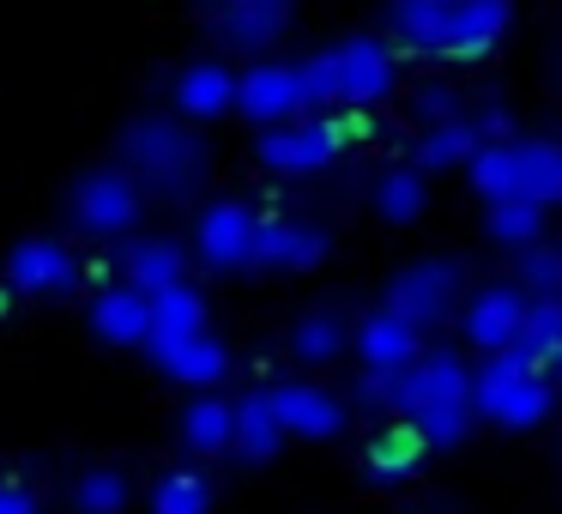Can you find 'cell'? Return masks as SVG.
<instances>
[{
  "mask_svg": "<svg viewBox=\"0 0 562 514\" xmlns=\"http://www.w3.org/2000/svg\"><path fill=\"white\" fill-rule=\"evenodd\" d=\"M369 200H375V212L387 224H417V219H424V206H429V182L417 170H387Z\"/></svg>",
  "mask_w": 562,
  "mask_h": 514,
  "instance_id": "obj_30",
  "label": "cell"
},
{
  "mask_svg": "<svg viewBox=\"0 0 562 514\" xmlns=\"http://www.w3.org/2000/svg\"><path fill=\"white\" fill-rule=\"evenodd\" d=\"M484 231L496 248H532L538 236H544V206H532V200H502V206H484Z\"/></svg>",
  "mask_w": 562,
  "mask_h": 514,
  "instance_id": "obj_29",
  "label": "cell"
},
{
  "mask_svg": "<svg viewBox=\"0 0 562 514\" xmlns=\"http://www.w3.org/2000/svg\"><path fill=\"white\" fill-rule=\"evenodd\" d=\"M460 291H465V267H460V260L424 255V260H412V267H400L387 279V303H381V309H393L400 321H412V327L424 333V327H441V321L453 315Z\"/></svg>",
  "mask_w": 562,
  "mask_h": 514,
  "instance_id": "obj_3",
  "label": "cell"
},
{
  "mask_svg": "<svg viewBox=\"0 0 562 514\" xmlns=\"http://www.w3.org/2000/svg\"><path fill=\"white\" fill-rule=\"evenodd\" d=\"M465 122H472L477 146H508V139H514V115L502 110V98H490L484 110H472V115H465Z\"/></svg>",
  "mask_w": 562,
  "mask_h": 514,
  "instance_id": "obj_36",
  "label": "cell"
},
{
  "mask_svg": "<svg viewBox=\"0 0 562 514\" xmlns=\"http://www.w3.org/2000/svg\"><path fill=\"white\" fill-rule=\"evenodd\" d=\"M79 255L61 236H25V243L7 255V284L19 297H67L79 284Z\"/></svg>",
  "mask_w": 562,
  "mask_h": 514,
  "instance_id": "obj_7",
  "label": "cell"
},
{
  "mask_svg": "<svg viewBox=\"0 0 562 514\" xmlns=\"http://www.w3.org/2000/svg\"><path fill=\"white\" fill-rule=\"evenodd\" d=\"M0 514H37V490L25 478H0Z\"/></svg>",
  "mask_w": 562,
  "mask_h": 514,
  "instance_id": "obj_37",
  "label": "cell"
},
{
  "mask_svg": "<svg viewBox=\"0 0 562 514\" xmlns=\"http://www.w3.org/2000/svg\"><path fill=\"white\" fill-rule=\"evenodd\" d=\"M327 255H333V236L321 231V224H308V219H260L248 267H260V272H308V267H321Z\"/></svg>",
  "mask_w": 562,
  "mask_h": 514,
  "instance_id": "obj_8",
  "label": "cell"
},
{
  "mask_svg": "<svg viewBox=\"0 0 562 514\" xmlns=\"http://www.w3.org/2000/svg\"><path fill=\"white\" fill-rule=\"evenodd\" d=\"M255 231L260 212L248 200H212L194 219V255L206 272H243L248 255H255Z\"/></svg>",
  "mask_w": 562,
  "mask_h": 514,
  "instance_id": "obj_6",
  "label": "cell"
},
{
  "mask_svg": "<svg viewBox=\"0 0 562 514\" xmlns=\"http://www.w3.org/2000/svg\"><path fill=\"white\" fill-rule=\"evenodd\" d=\"M188 333H206V297L188 279L170 284V291H151L146 297V345L188 339Z\"/></svg>",
  "mask_w": 562,
  "mask_h": 514,
  "instance_id": "obj_22",
  "label": "cell"
},
{
  "mask_svg": "<svg viewBox=\"0 0 562 514\" xmlns=\"http://www.w3.org/2000/svg\"><path fill=\"white\" fill-rule=\"evenodd\" d=\"M333 62H339V91L351 110H369V103H381L393 91V43L387 37H345L333 49Z\"/></svg>",
  "mask_w": 562,
  "mask_h": 514,
  "instance_id": "obj_11",
  "label": "cell"
},
{
  "mask_svg": "<svg viewBox=\"0 0 562 514\" xmlns=\"http://www.w3.org/2000/svg\"><path fill=\"white\" fill-rule=\"evenodd\" d=\"M122 170L134 176L139 194H170L188 200L212 170V152L200 146V134L188 122H170V115H139V122L122 127Z\"/></svg>",
  "mask_w": 562,
  "mask_h": 514,
  "instance_id": "obj_1",
  "label": "cell"
},
{
  "mask_svg": "<svg viewBox=\"0 0 562 514\" xmlns=\"http://www.w3.org/2000/svg\"><path fill=\"white\" fill-rule=\"evenodd\" d=\"M182 279H188V255L170 236H134V243L122 248V284H134L139 297L170 291V284H182Z\"/></svg>",
  "mask_w": 562,
  "mask_h": 514,
  "instance_id": "obj_20",
  "label": "cell"
},
{
  "mask_svg": "<svg viewBox=\"0 0 562 514\" xmlns=\"http://www.w3.org/2000/svg\"><path fill=\"white\" fill-rule=\"evenodd\" d=\"M296 0H212V25L231 49H272L291 25Z\"/></svg>",
  "mask_w": 562,
  "mask_h": 514,
  "instance_id": "obj_14",
  "label": "cell"
},
{
  "mask_svg": "<svg viewBox=\"0 0 562 514\" xmlns=\"http://www.w3.org/2000/svg\"><path fill=\"white\" fill-rule=\"evenodd\" d=\"M339 127L327 115H296V122L279 127H255V164L272 176H321L333 158H339Z\"/></svg>",
  "mask_w": 562,
  "mask_h": 514,
  "instance_id": "obj_4",
  "label": "cell"
},
{
  "mask_svg": "<svg viewBox=\"0 0 562 514\" xmlns=\"http://www.w3.org/2000/svg\"><path fill=\"white\" fill-rule=\"evenodd\" d=\"M520 321H526V297L514 291V284H484V291H472V303H465V339H472L477 351H508Z\"/></svg>",
  "mask_w": 562,
  "mask_h": 514,
  "instance_id": "obj_18",
  "label": "cell"
},
{
  "mask_svg": "<svg viewBox=\"0 0 562 514\" xmlns=\"http://www.w3.org/2000/svg\"><path fill=\"white\" fill-rule=\"evenodd\" d=\"M514 291L520 297H562V248L532 243L514 260Z\"/></svg>",
  "mask_w": 562,
  "mask_h": 514,
  "instance_id": "obj_34",
  "label": "cell"
},
{
  "mask_svg": "<svg viewBox=\"0 0 562 514\" xmlns=\"http://www.w3.org/2000/svg\"><path fill=\"white\" fill-rule=\"evenodd\" d=\"M472 152H477V134H472V122H465V110H460L453 122H436V127H424V134H417V164H412V170L417 176L453 170V164H465Z\"/></svg>",
  "mask_w": 562,
  "mask_h": 514,
  "instance_id": "obj_25",
  "label": "cell"
},
{
  "mask_svg": "<svg viewBox=\"0 0 562 514\" xmlns=\"http://www.w3.org/2000/svg\"><path fill=\"white\" fill-rule=\"evenodd\" d=\"M526 369H544L562 357V297H526V321L508 345Z\"/></svg>",
  "mask_w": 562,
  "mask_h": 514,
  "instance_id": "obj_24",
  "label": "cell"
},
{
  "mask_svg": "<svg viewBox=\"0 0 562 514\" xmlns=\"http://www.w3.org/2000/svg\"><path fill=\"white\" fill-rule=\"evenodd\" d=\"M272 405H279L284 436L296 442H333L345 436V405L315 381H272Z\"/></svg>",
  "mask_w": 562,
  "mask_h": 514,
  "instance_id": "obj_12",
  "label": "cell"
},
{
  "mask_svg": "<svg viewBox=\"0 0 562 514\" xmlns=\"http://www.w3.org/2000/svg\"><path fill=\"white\" fill-rule=\"evenodd\" d=\"M182 442H188V454H231V400L224 393H200L182 412Z\"/></svg>",
  "mask_w": 562,
  "mask_h": 514,
  "instance_id": "obj_27",
  "label": "cell"
},
{
  "mask_svg": "<svg viewBox=\"0 0 562 514\" xmlns=\"http://www.w3.org/2000/svg\"><path fill=\"white\" fill-rule=\"evenodd\" d=\"M91 333L103 345H146V297L134 284H110V291L91 297Z\"/></svg>",
  "mask_w": 562,
  "mask_h": 514,
  "instance_id": "obj_23",
  "label": "cell"
},
{
  "mask_svg": "<svg viewBox=\"0 0 562 514\" xmlns=\"http://www.w3.org/2000/svg\"><path fill=\"white\" fill-rule=\"evenodd\" d=\"M514 152V200L557 206L562 200V139H508Z\"/></svg>",
  "mask_w": 562,
  "mask_h": 514,
  "instance_id": "obj_21",
  "label": "cell"
},
{
  "mask_svg": "<svg viewBox=\"0 0 562 514\" xmlns=\"http://www.w3.org/2000/svg\"><path fill=\"white\" fill-rule=\"evenodd\" d=\"M351 345H357V364L363 369H405L424 351V333H417L412 321H400L393 309H369L351 327Z\"/></svg>",
  "mask_w": 562,
  "mask_h": 514,
  "instance_id": "obj_16",
  "label": "cell"
},
{
  "mask_svg": "<svg viewBox=\"0 0 562 514\" xmlns=\"http://www.w3.org/2000/svg\"><path fill=\"white\" fill-rule=\"evenodd\" d=\"M412 110H417V122H424V127L453 122V115H460V91L441 86V79H429V86H417V91H412Z\"/></svg>",
  "mask_w": 562,
  "mask_h": 514,
  "instance_id": "obj_35",
  "label": "cell"
},
{
  "mask_svg": "<svg viewBox=\"0 0 562 514\" xmlns=\"http://www.w3.org/2000/svg\"><path fill=\"white\" fill-rule=\"evenodd\" d=\"M465 170H472V194L484 200V206L514 200V152L508 146H477L472 158H465Z\"/></svg>",
  "mask_w": 562,
  "mask_h": 514,
  "instance_id": "obj_32",
  "label": "cell"
},
{
  "mask_svg": "<svg viewBox=\"0 0 562 514\" xmlns=\"http://www.w3.org/2000/svg\"><path fill=\"white\" fill-rule=\"evenodd\" d=\"M345 345H351V327H345V315H333V309H308V315L291 327V351L303 357L308 369L345 357Z\"/></svg>",
  "mask_w": 562,
  "mask_h": 514,
  "instance_id": "obj_26",
  "label": "cell"
},
{
  "mask_svg": "<svg viewBox=\"0 0 562 514\" xmlns=\"http://www.w3.org/2000/svg\"><path fill=\"white\" fill-rule=\"evenodd\" d=\"M74 224L86 236H127L139 224V206H146V194L134 188V176L127 170H86L74 182Z\"/></svg>",
  "mask_w": 562,
  "mask_h": 514,
  "instance_id": "obj_5",
  "label": "cell"
},
{
  "mask_svg": "<svg viewBox=\"0 0 562 514\" xmlns=\"http://www.w3.org/2000/svg\"><path fill=\"white\" fill-rule=\"evenodd\" d=\"M236 115H248L255 127L296 122V115H303V98H296V67L255 62L248 74H236Z\"/></svg>",
  "mask_w": 562,
  "mask_h": 514,
  "instance_id": "obj_10",
  "label": "cell"
},
{
  "mask_svg": "<svg viewBox=\"0 0 562 514\" xmlns=\"http://www.w3.org/2000/svg\"><path fill=\"white\" fill-rule=\"evenodd\" d=\"M151 364H158V376H170L176 388H206L218 393V381L231 376V351H224V339H212V333H188V339H164V345H146Z\"/></svg>",
  "mask_w": 562,
  "mask_h": 514,
  "instance_id": "obj_13",
  "label": "cell"
},
{
  "mask_svg": "<svg viewBox=\"0 0 562 514\" xmlns=\"http://www.w3.org/2000/svg\"><path fill=\"white\" fill-rule=\"evenodd\" d=\"M514 25V0H448V43L441 62H484Z\"/></svg>",
  "mask_w": 562,
  "mask_h": 514,
  "instance_id": "obj_9",
  "label": "cell"
},
{
  "mask_svg": "<svg viewBox=\"0 0 562 514\" xmlns=\"http://www.w3.org/2000/svg\"><path fill=\"white\" fill-rule=\"evenodd\" d=\"M557 364H562V357H557Z\"/></svg>",
  "mask_w": 562,
  "mask_h": 514,
  "instance_id": "obj_38",
  "label": "cell"
},
{
  "mask_svg": "<svg viewBox=\"0 0 562 514\" xmlns=\"http://www.w3.org/2000/svg\"><path fill=\"white\" fill-rule=\"evenodd\" d=\"M387 43L393 55H436L448 43V0H387Z\"/></svg>",
  "mask_w": 562,
  "mask_h": 514,
  "instance_id": "obj_19",
  "label": "cell"
},
{
  "mask_svg": "<svg viewBox=\"0 0 562 514\" xmlns=\"http://www.w3.org/2000/svg\"><path fill=\"white\" fill-rule=\"evenodd\" d=\"M151 514H212V484L194 466H170L151 484Z\"/></svg>",
  "mask_w": 562,
  "mask_h": 514,
  "instance_id": "obj_31",
  "label": "cell"
},
{
  "mask_svg": "<svg viewBox=\"0 0 562 514\" xmlns=\"http://www.w3.org/2000/svg\"><path fill=\"white\" fill-rule=\"evenodd\" d=\"M284 424H279V405H272V388H255L243 400H231V454L248 466H267L284 454Z\"/></svg>",
  "mask_w": 562,
  "mask_h": 514,
  "instance_id": "obj_15",
  "label": "cell"
},
{
  "mask_svg": "<svg viewBox=\"0 0 562 514\" xmlns=\"http://www.w3.org/2000/svg\"><path fill=\"white\" fill-rule=\"evenodd\" d=\"M465 405L496 429H532L550 417L557 388L544 369H526L514 351H484V364L472 369V388H465Z\"/></svg>",
  "mask_w": 562,
  "mask_h": 514,
  "instance_id": "obj_2",
  "label": "cell"
},
{
  "mask_svg": "<svg viewBox=\"0 0 562 514\" xmlns=\"http://www.w3.org/2000/svg\"><path fill=\"white\" fill-rule=\"evenodd\" d=\"M296 98H303V110H345L339 62H333V49H321V55H308V62H296Z\"/></svg>",
  "mask_w": 562,
  "mask_h": 514,
  "instance_id": "obj_33",
  "label": "cell"
},
{
  "mask_svg": "<svg viewBox=\"0 0 562 514\" xmlns=\"http://www.w3.org/2000/svg\"><path fill=\"white\" fill-rule=\"evenodd\" d=\"M170 103L182 110V122H218L236 110V74L224 62H188L170 86Z\"/></svg>",
  "mask_w": 562,
  "mask_h": 514,
  "instance_id": "obj_17",
  "label": "cell"
},
{
  "mask_svg": "<svg viewBox=\"0 0 562 514\" xmlns=\"http://www.w3.org/2000/svg\"><path fill=\"white\" fill-rule=\"evenodd\" d=\"M127 502H134V484L122 466H86L74 478V514H122Z\"/></svg>",
  "mask_w": 562,
  "mask_h": 514,
  "instance_id": "obj_28",
  "label": "cell"
}]
</instances>
